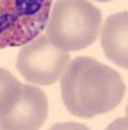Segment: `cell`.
<instances>
[{"label": "cell", "mask_w": 128, "mask_h": 130, "mask_svg": "<svg viewBox=\"0 0 128 130\" xmlns=\"http://www.w3.org/2000/svg\"><path fill=\"white\" fill-rule=\"evenodd\" d=\"M48 116L45 92L36 86L22 85L17 104L5 117L0 118V129L35 130L44 125Z\"/></svg>", "instance_id": "cell-5"}, {"label": "cell", "mask_w": 128, "mask_h": 130, "mask_svg": "<svg viewBox=\"0 0 128 130\" xmlns=\"http://www.w3.org/2000/svg\"><path fill=\"white\" fill-rule=\"evenodd\" d=\"M96 2H100V3H106V2H111V0H96Z\"/></svg>", "instance_id": "cell-8"}, {"label": "cell", "mask_w": 128, "mask_h": 130, "mask_svg": "<svg viewBox=\"0 0 128 130\" xmlns=\"http://www.w3.org/2000/svg\"><path fill=\"white\" fill-rule=\"evenodd\" d=\"M125 85L113 68L89 56L69 61L61 78V98L66 109L78 117L92 118L116 108Z\"/></svg>", "instance_id": "cell-1"}, {"label": "cell", "mask_w": 128, "mask_h": 130, "mask_svg": "<svg viewBox=\"0 0 128 130\" xmlns=\"http://www.w3.org/2000/svg\"><path fill=\"white\" fill-rule=\"evenodd\" d=\"M69 61V52L57 48L45 34H39L21 48L16 68L27 82L48 86L58 81Z\"/></svg>", "instance_id": "cell-4"}, {"label": "cell", "mask_w": 128, "mask_h": 130, "mask_svg": "<svg viewBox=\"0 0 128 130\" xmlns=\"http://www.w3.org/2000/svg\"><path fill=\"white\" fill-rule=\"evenodd\" d=\"M21 86L22 85L12 73L0 68V118L5 117L17 104Z\"/></svg>", "instance_id": "cell-7"}, {"label": "cell", "mask_w": 128, "mask_h": 130, "mask_svg": "<svg viewBox=\"0 0 128 130\" xmlns=\"http://www.w3.org/2000/svg\"><path fill=\"white\" fill-rule=\"evenodd\" d=\"M128 12H119L106 18L101 30V46L106 57L118 67L128 68Z\"/></svg>", "instance_id": "cell-6"}, {"label": "cell", "mask_w": 128, "mask_h": 130, "mask_svg": "<svg viewBox=\"0 0 128 130\" xmlns=\"http://www.w3.org/2000/svg\"><path fill=\"white\" fill-rule=\"evenodd\" d=\"M101 26V10L88 0H56L45 35L60 50L79 51L96 42Z\"/></svg>", "instance_id": "cell-2"}, {"label": "cell", "mask_w": 128, "mask_h": 130, "mask_svg": "<svg viewBox=\"0 0 128 130\" xmlns=\"http://www.w3.org/2000/svg\"><path fill=\"white\" fill-rule=\"evenodd\" d=\"M52 0H0V50L27 44L45 30Z\"/></svg>", "instance_id": "cell-3"}]
</instances>
